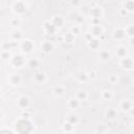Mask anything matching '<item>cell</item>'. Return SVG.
<instances>
[{
  "mask_svg": "<svg viewBox=\"0 0 134 134\" xmlns=\"http://www.w3.org/2000/svg\"><path fill=\"white\" fill-rule=\"evenodd\" d=\"M74 39H75V35H72L71 33L67 34V35L65 36V41L68 42V43H71V42L74 41Z\"/></svg>",
  "mask_w": 134,
  "mask_h": 134,
  "instance_id": "obj_25",
  "label": "cell"
},
{
  "mask_svg": "<svg viewBox=\"0 0 134 134\" xmlns=\"http://www.w3.org/2000/svg\"><path fill=\"white\" fill-rule=\"evenodd\" d=\"M90 15L92 16L93 19L101 18V16H102V11H101V9H99V8H93V9L90 10Z\"/></svg>",
  "mask_w": 134,
  "mask_h": 134,
  "instance_id": "obj_10",
  "label": "cell"
},
{
  "mask_svg": "<svg viewBox=\"0 0 134 134\" xmlns=\"http://www.w3.org/2000/svg\"><path fill=\"white\" fill-rule=\"evenodd\" d=\"M12 37H13L14 40H19V39L21 38V33H20V32H15Z\"/></svg>",
  "mask_w": 134,
  "mask_h": 134,
  "instance_id": "obj_27",
  "label": "cell"
},
{
  "mask_svg": "<svg viewBox=\"0 0 134 134\" xmlns=\"http://www.w3.org/2000/svg\"><path fill=\"white\" fill-rule=\"evenodd\" d=\"M87 78L88 79H94L95 78V72L94 71H90L87 74Z\"/></svg>",
  "mask_w": 134,
  "mask_h": 134,
  "instance_id": "obj_34",
  "label": "cell"
},
{
  "mask_svg": "<svg viewBox=\"0 0 134 134\" xmlns=\"http://www.w3.org/2000/svg\"><path fill=\"white\" fill-rule=\"evenodd\" d=\"M100 59H101L102 61H104V62L110 60V53H109V51H107V50H102V51L100 52Z\"/></svg>",
  "mask_w": 134,
  "mask_h": 134,
  "instance_id": "obj_14",
  "label": "cell"
},
{
  "mask_svg": "<svg viewBox=\"0 0 134 134\" xmlns=\"http://www.w3.org/2000/svg\"><path fill=\"white\" fill-rule=\"evenodd\" d=\"M53 92L56 93V95H59V96H61V95L64 93V89H63L61 86H58V87H56V88H54Z\"/></svg>",
  "mask_w": 134,
  "mask_h": 134,
  "instance_id": "obj_24",
  "label": "cell"
},
{
  "mask_svg": "<svg viewBox=\"0 0 134 134\" xmlns=\"http://www.w3.org/2000/svg\"><path fill=\"white\" fill-rule=\"evenodd\" d=\"M65 134H72V133H71V132H66Z\"/></svg>",
  "mask_w": 134,
  "mask_h": 134,
  "instance_id": "obj_38",
  "label": "cell"
},
{
  "mask_svg": "<svg viewBox=\"0 0 134 134\" xmlns=\"http://www.w3.org/2000/svg\"><path fill=\"white\" fill-rule=\"evenodd\" d=\"M18 106L21 109H26L29 106V100H28V98H26V96L19 98V100H18Z\"/></svg>",
  "mask_w": 134,
  "mask_h": 134,
  "instance_id": "obj_4",
  "label": "cell"
},
{
  "mask_svg": "<svg viewBox=\"0 0 134 134\" xmlns=\"http://www.w3.org/2000/svg\"><path fill=\"white\" fill-rule=\"evenodd\" d=\"M21 47H22V50H23L24 52L28 53V52H31V51L33 50V48H34V44H33L29 40H25V41H23V42H22Z\"/></svg>",
  "mask_w": 134,
  "mask_h": 134,
  "instance_id": "obj_3",
  "label": "cell"
},
{
  "mask_svg": "<svg viewBox=\"0 0 134 134\" xmlns=\"http://www.w3.org/2000/svg\"><path fill=\"white\" fill-rule=\"evenodd\" d=\"M0 94H1V89H0Z\"/></svg>",
  "mask_w": 134,
  "mask_h": 134,
  "instance_id": "obj_40",
  "label": "cell"
},
{
  "mask_svg": "<svg viewBox=\"0 0 134 134\" xmlns=\"http://www.w3.org/2000/svg\"><path fill=\"white\" fill-rule=\"evenodd\" d=\"M39 64H40V62L37 59H32L28 62V66L31 67V68H37V67H39Z\"/></svg>",
  "mask_w": 134,
  "mask_h": 134,
  "instance_id": "obj_18",
  "label": "cell"
},
{
  "mask_svg": "<svg viewBox=\"0 0 134 134\" xmlns=\"http://www.w3.org/2000/svg\"><path fill=\"white\" fill-rule=\"evenodd\" d=\"M79 78L81 79V81H86L88 78H87V74H84V72H82L80 76H79Z\"/></svg>",
  "mask_w": 134,
  "mask_h": 134,
  "instance_id": "obj_33",
  "label": "cell"
},
{
  "mask_svg": "<svg viewBox=\"0 0 134 134\" xmlns=\"http://www.w3.org/2000/svg\"><path fill=\"white\" fill-rule=\"evenodd\" d=\"M1 57H2V59H4V60L9 59V58H10V53H9V51H3V52L1 53Z\"/></svg>",
  "mask_w": 134,
  "mask_h": 134,
  "instance_id": "obj_32",
  "label": "cell"
},
{
  "mask_svg": "<svg viewBox=\"0 0 134 134\" xmlns=\"http://www.w3.org/2000/svg\"><path fill=\"white\" fill-rule=\"evenodd\" d=\"M74 127H75V126H72V125L69 124V123H65L64 126H63V129L65 130V132H70V131L74 129Z\"/></svg>",
  "mask_w": 134,
  "mask_h": 134,
  "instance_id": "obj_23",
  "label": "cell"
},
{
  "mask_svg": "<svg viewBox=\"0 0 134 134\" xmlns=\"http://www.w3.org/2000/svg\"><path fill=\"white\" fill-rule=\"evenodd\" d=\"M126 9L129 10V11H133V9H134V2H133V1H128V2H126ZM126 9H125V10H126Z\"/></svg>",
  "mask_w": 134,
  "mask_h": 134,
  "instance_id": "obj_26",
  "label": "cell"
},
{
  "mask_svg": "<svg viewBox=\"0 0 134 134\" xmlns=\"http://www.w3.org/2000/svg\"><path fill=\"white\" fill-rule=\"evenodd\" d=\"M86 99H87V93H86L85 91H79V92H78V94H77V100H78L79 102L85 101Z\"/></svg>",
  "mask_w": 134,
  "mask_h": 134,
  "instance_id": "obj_17",
  "label": "cell"
},
{
  "mask_svg": "<svg viewBox=\"0 0 134 134\" xmlns=\"http://www.w3.org/2000/svg\"><path fill=\"white\" fill-rule=\"evenodd\" d=\"M13 11L17 15H22L27 11V7L24 2H14L13 4Z\"/></svg>",
  "mask_w": 134,
  "mask_h": 134,
  "instance_id": "obj_1",
  "label": "cell"
},
{
  "mask_svg": "<svg viewBox=\"0 0 134 134\" xmlns=\"http://www.w3.org/2000/svg\"><path fill=\"white\" fill-rule=\"evenodd\" d=\"M103 95H104V98L106 99V100H110L111 99V96H112V94H111V92L110 91H104L103 92Z\"/></svg>",
  "mask_w": 134,
  "mask_h": 134,
  "instance_id": "obj_30",
  "label": "cell"
},
{
  "mask_svg": "<svg viewBox=\"0 0 134 134\" xmlns=\"http://www.w3.org/2000/svg\"><path fill=\"white\" fill-rule=\"evenodd\" d=\"M121 66L124 68H128V69H131L132 66H133V62L131 59H123L121 60Z\"/></svg>",
  "mask_w": 134,
  "mask_h": 134,
  "instance_id": "obj_11",
  "label": "cell"
},
{
  "mask_svg": "<svg viewBox=\"0 0 134 134\" xmlns=\"http://www.w3.org/2000/svg\"><path fill=\"white\" fill-rule=\"evenodd\" d=\"M70 3H71L72 5H76V7H78V5H80L82 2H80V1H71Z\"/></svg>",
  "mask_w": 134,
  "mask_h": 134,
  "instance_id": "obj_36",
  "label": "cell"
},
{
  "mask_svg": "<svg viewBox=\"0 0 134 134\" xmlns=\"http://www.w3.org/2000/svg\"><path fill=\"white\" fill-rule=\"evenodd\" d=\"M41 48H42V50L44 52L48 53V52H50V51L53 50V43L51 41H44L41 44Z\"/></svg>",
  "mask_w": 134,
  "mask_h": 134,
  "instance_id": "obj_2",
  "label": "cell"
},
{
  "mask_svg": "<svg viewBox=\"0 0 134 134\" xmlns=\"http://www.w3.org/2000/svg\"><path fill=\"white\" fill-rule=\"evenodd\" d=\"M110 81H111L112 83H115V81H116V78H115V77H111V78H110Z\"/></svg>",
  "mask_w": 134,
  "mask_h": 134,
  "instance_id": "obj_37",
  "label": "cell"
},
{
  "mask_svg": "<svg viewBox=\"0 0 134 134\" xmlns=\"http://www.w3.org/2000/svg\"><path fill=\"white\" fill-rule=\"evenodd\" d=\"M63 23H64V19H63V17L62 16H56L53 19H52V21H51V24L57 28V27H61L62 25H63Z\"/></svg>",
  "mask_w": 134,
  "mask_h": 134,
  "instance_id": "obj_5",
  "label": "cell"
},
{
  "mask_svg": "<svg viewBox=\"0 0 134 134\" xmlns=\"http://www.w3.org/2000/svg\"><path fill=\"white\" fill-rule=\"evenodd\" d=\"M0 118H1V113H0Z\"/></svg>",
  "mask_w": 134,
  "mask_h": 134,
  "instance_id": "obj_39",
  "label": "cell"
},
{
  "mask_svg": "<svg viewBox=\"0 0 134 134\" xmlns=\"http://www.w3.org/2000/svg\"><path fill=\"white\" fill-rule=\"evenodd\" d=\"M125 33H126V32L123 31V29H117V31H115V33H114V37H115L116 39H121V38H124V37L126 36Z\"/></svg>",
  "mask_w": 134,
  "mask_h": 134,
  "instance_id": "obj_19",
  "label": "cell"
},
{
  "mask_svg": "<svg viewBox=\"0 0 134 134\" xmlns=\"http://www.w3.org/2000/svg\"><path fill=\"white\" fill-rule=\"evenodd\" d=\"M131 102H129V101H124L123 102V104H121V108L124 109V110H129V109H131Z\"/></svg>",
  "mask_w": 134,
  "mask_h": 134,
  "instance_id": "obj_22",
  "label": "cell"
},
{
  "mask_svg": "<svg viewBox=\"0 0 134 134\" xmlns=\"http://www.w3.org/2000/svg\"><path fill=\"white\" fill-rule=\"evenodd\" d=\"M44 29L46 31V33L48 34V35H53L54 33H56V27L51 24V22H49V21H47V22H45L44 23Z\"/></svg>",
  "mask_w": 134,
  "mask_h": 134,
  "instance_id": "obj_6",
  "label": "cell"
},
{
  "mask_svg": "<svg viewBox=\"0 0 134 134\" xmlns=\"http://www.w3.org/2000/svg\"><path fill=\"white\" fill-rule=\"evenodd\" d=\"M24 64V60L21 56H15L14 59H13V65L16 66V67H20Z\"/></svg>",
  "mask_w": 134,
  "mask_h": 134,
  "instance_id": "obj_9",
  "label": "cell"
},
{
  "mask_svg": "<svg viewBox=\"0 0 134 134\" xmlns=\"http://www.w3.org/2000/svg\"><path fill=\"white\" fill-rule=\"evenodd\" d=\"M102 32H103V29H102V27H101L100 24H99V25H94V26H92V28H91V36H92V35H94V36L102 35Z\"/></svg>",
  "mask_w": 134,
  "mask_h": 134,
  "instance_id": "obj_12",
  "label": "cell"
},
{
  "mask_svg": "<svg viewBox=\"0 0 134 134\" xmlns=\"http://www.w3.org/2000/svg\"><path fill=\"white\" fill-rule=\"evenodd\" d=\"M116 54H118L119 57L126 56V49H125L124 47H121V46L117 47V48H116Z\"/></svg>",
  "mask_w": 134,
  "mask_h": 134,
  "instance_id": "obj_21",
  "label": "cell"
},
{
  "mask_svg": "<svg viewBox=\"0 0 134 134\" xmlns=\"http://www.w3.org/2000/svg\"><path fill=\"white\" fill-rule=\"evenodd\" d=\"M19 22H20V21H19L18 19H16V18H15V19H13V20H12V25H18V24H19Z\"/></svg>",
  "mask_w": 134,
  "mask_h": 134,
  "instance_id": "obj_35",
  "label": "cell"
},
{
  "mask_svg": "<svg viewBox=\"0 0 134 134\" xmlns=\"http://www.w3.org/2000/svg\"><path fill=\"white\" fill-rule=\"evenodd\" d=\"M11 83L13 85H19L21 83V77H20V75H13L11 77Z\"/></svg>",
  "mask_w": 134,
  "mask_h": 134,
  "instance_id": "obj_15",
  "label": "cell"
},
{
  "mask_svg": "<svg viewBox=\"0 0 134 134\" xmlns=\"http://www.w3.org/2000/svg\"><path fill=\"white\" fill-rule=\"evenodd\" d=\"M116 115H117V113H116V111L114 109H108L107 110L106 116H107L108 119H114L116 117Z\"/></svg>",
  "mask_w": 134,
  "mask_h": 134,
  "instance_id": "obj_16",
  "label": "cell"
},
{
  "mask_svg": "<svg viewBox=\"0 0 134 134\" xmlns=\"http://www.w3.org/2000/svg\"><path fill=\"white\" fill-rule=\"evenodd\" d=\"M11 47H12V44H11L10 42H5V43L3 44V48H4V51H9Z\"/></svg>",
  "mask_w": 134,
  "mask_h": 134,
  "instance_id": "obj_29",
  "label": "cell"
},
{
  "mask_svg": "<svg viewBox=\"0 0 134 134\" xmlns=\"http://www.w3.org/2000/svg\"><path fill=\"white\" fill-rule=\"evenodd\" d=\"M99 45H100V43H99V41L98 40H90L89 41V47H91V48H93V49H96L98 47H99Z\"/></svg>",
  "mask_w": 134,
  "mask_h": 134,
  "instance_id": "obj_20",
  "label": "cell"
},
{
  "mask_svg": "<svg viewBox=\"0 0 134 134\" xmlns=\"http://www.w3.org/2000/svg\"><path fill=\"white\" fill-rule=\"evenodd\" d=\"M79 105H80V102H79L77 99H71V100H69V102H68V107H69L70 109H72V110L77 109V108L79 107Z\"/></svg>",
  "mask_w": 134,
  "mask_h": 134,
  "instance_id": "obj_13",
  "label": "cell"
},
{
  "mask_svg": "<svg viewBox=\"0 0 134 134\" xmlns=\"http://www.w3.org/2000/svg\"><path fill=\"white\" fill-rule=\"evenodd\" d=\"M80 33V27H79V25H76V26H74L72 27V35H77V34H79Z\"/></svg>",
  "mask_w": 134,
  "mask_h": 134,
  "instance_id": "obj_31",
  "label": "cell"
},
{
  "mask_svg": "<svg viewBox=\"0 0 134 134\" xmlns=\"http://www.w3.org/2000/svg\"><path fill=\"white\" fill-rule=\"evenodd\" d=\"M67 123L71 124L72 126L77 125L79 123V116L76 115V114H74V113L72 114H68V115H67Z\"/></svg>",
  "mask_w": 134,
  "mask_h": 134,
  "instance_id": "obj_8",
  "label": "cell"
},
{
  "mask_svg": "<svg viewBox=\"0 0 134 134\" xmlns=\"http://www.w3.org/2000/svg\"><path fill=\"white\" fill-rule=\"evenodd\" d=\"M34 80H35L37 83L42 84V83L45 82L46 76H45V74H43V72H37V74L34 75Z\"/></svg>",
  "mask_w": 134,
  "mask_h": 134,
  "instance_id": "obj_7",
  "label": "cell"
},
{
  "mask_svg": "<svg viewBox=\"0 0 134 134\" xmlns=\"http://www.w3.org/2000/svg\"><path fill=\"white\" fill-rule=\"evenodd\" d=\"M75 17H76V18H74V19H75L78 23H82V22L84 21V18H83L82 16H80V15H76Z\"/></svg>",
  "mask_w": 134,
  "mask_h": 134,
  "instance_id": "obj_28",
  "label": "cell"
}]
</instances>
